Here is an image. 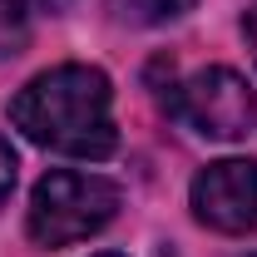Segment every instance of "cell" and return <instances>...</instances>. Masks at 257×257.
<instances>
[{"mask_svg": "<svg viewBox=\"0 0 257 257\" xmlns=\"http://www.w3.org/2000/svg\"><path fill=\"white\" fill-rule=\"evenodd\" d=\"M119 183L114 178H99V173H74V168H55L45 173L30 193V237L40 247H69V242H84L94 237L99 227L114 223L119 213Z\"/></svg>", "mask_w": 257, "mask_h": 257, "instance_id": "cell-2", "label": "cell"}, {"mask_svg": "<svg viewBox=\"0 0 257 257\" xmlns=\"http://www.w3.org/2000/svg\"><path fill=\"white\" fill-rule=\"evenodd\" d=\"M163 109L178 119V124H188L193 134H203V139H242V134H252L257 124V94L247 89V79L237 74V69H223V64H213V69H193L183 79H173V84H163Z\"/></svg>", "mask_w": 257, "mask_h": 257, "instance_id": "cell-3", "label": "cell"}, {"mask_svg": "<svg viewBox=\"0 0 257 257\" xmlns=\"http://www.w3.org/2000/svg\"><path fill=\"white\" fill-rule=\"evenodd\" d=\"M25 5H30V10H64L69 0H25Z\"/></svg>", "mask_w": 257, "mask_h": 257, "instance_id": "cell-9", "label": "cell"}, {"mask_svg": "<svg viewBox=\"0 0 257 257\" xmlns=\"http://www.w3.org/2000/svg\"><path fill=\"white\" fill-rule=\"evenodd\" d=\"M109 104H114V89L104 69L55 64L10 99V124L40 149H55L69 159H109L119 149Z\"/></svg>", "mask_w": 257, "mask_h": 257, "instance_id": "cell-1", "label": "cell"}, {"mask_svg": "<svg viewBox=\"0 0 257 257\" xmlns=\"http://www.w3.org/2000/svg\"><path fill=\"white\" fill-rule=\"evenodd\" d=\"M15 149H10V139H0V208H5V198H10V188H15Z\"/></svg>", "mask_w": 257, "mask_h": 257, "instance_id": "cell-7", "label": "cell"}, {"mask_svg": "<svg viewBox=\"0 0 257 257\" xmlns=\"http://www.w3.org/2000/svg\"><path fill=\"white\" fill-rule=\"evenodd\" d=\"M193 218L218 232H257V163L218 159L193 178Z\"/></svg>", "mask_w": 257, "mask_h": 257, "instance_id": "cell-4", "label": "cell"}, {"mask_svg": "<svg viewBox=\"0 0 257 257\" xmlns=\"http://www.w3.org/2000/svg\"><path fill=\"white\" fill-rule=\"evenodd\" d=\"M124 5L134 10V20H144V25H168V20L188 15L198 0H124Z\"/></svg>", "mask_w": 257, "mask_h": 257, "instance_id": "cell-6", "label": "cell"}, {"mask_svg": "<svg viewBox=\"0 0 257 257\" xmlns=\"http://www.w3.org/2000/svg\"><path fill=\"white\" fill-rule=\"evenodd\" d=\"M30 5L25 0H0V60H15V55H25V45H30Z\"/></svg>", "mask_w": 257, "mask_h": 257, "instance_id": "cell-5", "label": "cell"}, {"mask_svg": "<svg viewBox=\"0 0 257 257\" xmlns=\"http://www.w3.org/2000/svg\"><path fill=\"white\" fill-rule=\"evenodd\" d=\"M99 257H119V252H99Z\"/></svg>", "mask_w": 257, "mask_h": 257, "instance_id": "cell-10", "label": "cell"}, {"mask_svg": "<svg viewBox=\"0 0 257 257\" xmlns=\"http://www.w3.org/2000/svg\"><path fill=\"white\" fill-rule=\"evenodd\" d=\"M242 40H247V50H252V60H257V5L247 10V20H242Z\"/></svg>", "mask_w": 257, "mask_h": 257, "instance_id": "cell-8", "label": "cell"}]
</instances>
